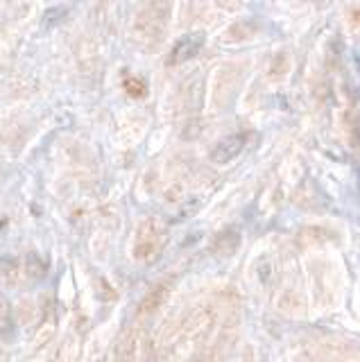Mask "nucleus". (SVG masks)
Returning <instances> with one entry per match:
<instances>
[{"label": "nucleus", "mask_w": 360, "mask_h": 362, "mask_svg": "<svg viewBox=\"0 0 360 362\" xmlns=\"http://www.w3.org/2000/svg\"><path fill=\"white\" fill-rule=\"evenodd\" d=\"M122 86H125V90H127L132 98H143L145 90H148V86H145L143 79L134 77V75H127L125 79H122Z\"/></svg>", "instance_id": "obj_2"}, {"label": "nucleus", "mask_w": 360, "mask_h": 362, "mask_svg": "<svg viewBox=\"0 0 360 362\" xmlns=\"http://www.w3.org/2000/svg\"><path fill=\"white\" fill-rule=\"evenodd\" d=\"M161 240H163V231L159 229V224H156V222H145L141 229H139L137 247H134V252H137V258H141V260L152 258L156 252H159Z\"/></svg>", "instance_id": "obj_1"}]
</instances>
